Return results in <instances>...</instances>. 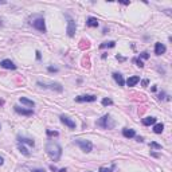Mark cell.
<instances>
[{
    "label": "cell",
    "instance_id": "6da1fadb",
    "mask_svg": "<svg viewBox=\"0 0 172 172\" xmlns=\"http://www.w3.org/2000/svg\"><path fill=\"white\" fill-rule=\"evenodd\" d=\"M46 152H47V155L51 157V160L58 161L62 156V148L58 142L48 141L47 144H46Z\"/></svg>",
    "mask_w": 172,
    "mask_h": 172
},
{
    "label": "cell",
    "instance_id": "7a4b0ae2",
    "mask_svg": "<svg viewBox=\"0 0 172 172\" xmlns=\"http://www.w3.org/2000/svg\"><path fill=\"white\" fill-rule=\"evenodd\" d=\"M97 125L104 129H113L116 126V121L110 117V114H105L97 121Z\"/></svg>",
    "mask_w": 172,
    "mask_h": 172
},
{
    "label": "cell",
    "instance_id": "3957f363",
    "mask_svg": "<svg viewBox=\"0 0 172 172\" xmlns=\"http://www.w3.org/2000/svg\"><path fill=\"white\" fill-rule=\"evenodd\" d=\"M74 142H75V144H77L78 147H79L85 153L91 152V149H93V144H91V141H89V140H85V139H75Z\"/></svg>",
    "mask_w": 172,
    "mask_h": 172
},
{
    "label": "cell",
    "instance_id": "277c9868",
    "mask_svg": "<svg viewBox=\"0 0 172 172\" xmlns=\"http://www.w3.org/2000/svg\"><path fill=\"white\" fill-rule=\"evenodd\" d=\"M38 86H40V87H44V89H51V90H56L61 93L62 90H63V87L61 86V83L58 82H50V83H46V82H40V81H38Z\"/></svg>",
    "mask_w": 172,
    "mask_h": 172
},
{
    "label": "cell",
    "instance_id": "5b68a950",
    "mask_svg": "<svg viewBox=\"0 0 172 172\" xmlns=\"http://www.w3.org/2000/svg\"><path fill=\"white\" fill-rule=\"evenodd\" d=\"M31 23H32V27H34V28H36L38 31H40V32H44L46 31V24H44V19H43V18L35 19V20L31 22Z\"/></svg>",
    "mask_w": 172,
    "mask_h": 172
},
{
    "label": "cell",
    "instance_id": "8992f818",
    "mask_svg": "<svg viewBox=\"0 0 172 172\" xmlns=\"http://www.w3.org/2000/svg\"><path fill=\"white\" fill-rule=\"evenodd\" d=\"M59 118H61V122H62V124H64V125H66L67 128H70V129H75V121H73L70 117H67V116L62 114Z\"/></svg>",
    "mask_w": 172,
    "mask_h": 172
},
{
    "label": "cell",
    "instance_id": "52a82bcc",
    "mask_svg": "<svg viewBox=\"0 0 172 172\" xmlns=\"http://www.w3.org/2000/svg\"><path fill=\"white\" fill-rule=\"evenodd\" d=\"M13 109H15L16 113H19V114H22V116H27V117H30V116L34 114L32 109H24V108H20L19 105H15V106H13Z\"/></svg>",
    "mask_w": 172,
    "mask_h": 172
},
{
    "label": "cell",
    "instance_id": "ba28073f",
    "mask_svg": "<svg viewBox=\"0 0 172 172\" xmlns=\"http://www.w3.org/2000/svg\"><path fill=\"white\" fill-rule=\"evenodd\" d=\"M75 30H77L75 22L73 20V19H69V22H67V35H69V36H74Z\"/></svg>",
    "mask_w": 172,
    "mask_h": 172
},
{
    "label": "cell",
    "instance_id": "9c48e42d",
    "mask_svg": "<svg viewBox=\"0 0 172 172\" xmlns=\"http://www.w3.org/2000/svg\"><path fill=\"white\" fill-rule=\"evenodd\" d=\"M0 66H1L3 69H8V70H15L16 69V64L13 63L11 59H3V61L0 62Z\"/></svg>",
    "mask_w": 172,
    "mask_h": 172
},
{
    "label": "cell",
    "instance_id": "30bf717a",
    "mask_svg": "<svg viewBox=\"0 0 172 172\" xmlns=\"http://www.w3.org/2000/svg\"><path fill=\"white\" fill-rule=\"evenodd\" d=\"M97 99L96 96H78L75 97V102H94Z\"/></svg>",
    "mask_w": 172,
    "mask_h": 172
},
{
    "label": "cell",
    "instance_id": "8fae6325",
    "mask_svg": "<svg viewBox=\"0 0 172 172\" xmlns=\"http://www.w3.org/2000/svg\"><path fill=\"white\" fill-rule=\"evenodd\" d=\"M167 50V47L163 44V43H156L155 44V54L156 55H161V54H164Z\"/></svg>",
    "mask_w": 172,
    "mask_h": 172
},
{
    "label": "cell",
    "instance_id": "7c38bea8",
    "mask_svg": "<svg viewBox=\"0 0 172 172\" xmlns=\"http://www.w3.org/2000/svg\"><path fill=\"white\" fill-rule=\"evenodd\" d=\"M113 78H114V81L118 83V86L125 85V79H124V77L120 74V73H113Z\"/></svg>",
    "mask_w": 172,
    "mask_h": 172
},
{
    "label": "cell",
    "instance_id": "4fadbf2b",
    "mask_svg": "<svg viewBox=\"0 0 172 172\" xmlns=\"http://www.w3.org/2000/svg\"><path fill=\"white\" fill-rule=\"evenodd\" d=\"M122 136L126 137V139H132V137H136V132H134V129H122Z\"/></svg>",
    "mask_w": 172,
    "mask_h": 172
},
{
    "label": "cell",
    "instance_id": "5bb4252c",
    "mask_svg": "<svg viewBox=\"0 0 172 172\" xmlns=\"http://www.w3.org/2000/svg\"><path fill=\"white\" fill-rule=\"evenodd\" d=\"M139 82H140V77L134 75V77H129L128 78V81H126V85H128L129 87H132V86H136Z\"/></svg>",
    "mask_w": 172,
    "mask_h": 172
},
{
    "label": "cell",
    "instance_id": "9a60e30c",
    "mask_svg": "<svg viewBox=\"0 0 172 172\" xmlns=\"http://www.w3.org/2000/svg\"><path fill=\"white\" fill-rule=\"evenodd\" d=\"M18 141L20 142V144H28L30 147H34L35 145V141L31 139H27V137H18Z\"/></svg>",
    "mask_w": 172,
    "mask_h": 172
},
{
    "label": "cell",
    "instance_id": "2e32d148",
    "mask_svg": "<svg viewBox=\"0 0 172 172\" xmlns=\"http://www.w3.org/2000/svg\"><path fill=\"white\" fill-rule=\"evenodd\" d=\"M86 26L87 27H98V20H97V18H87V20H86Z\"/></svg>",
    "mask_w": 172,
    "mask_h": 172
},
{
    "label": "cell",
    "instance_id": "e0dca14e",
    "mask_svg": "<svg viewBox=\"0 0 172 172\" xmlns=\"http://www.w3.org/2000/svg\"><path fill=\"white\" fill-rule=\"evenodd\" d=\"M142 124L145 126H149V125H155L156 124V117H145L142 120Z\"/></svg>",
    "mask_w": 172,
    "mask_h": 172
},
{
    "label": "cell",
    "instance_id": "ac0fdd59",
    "mask_svg": "<svg viewBox=\"0 0 172 172\" xmlns=\"http://www.w3.org/2000/svg\"><path fill=\"white\" fill-rule=\"evenodd\" d=\"M20 104H23V105H27V106H30V108H32V106H35V102L34 101H31V99H28V98H26V97H20Z\"/></svg>",
    "mask_w": 172,
    "mask_h": 172
},
{
    "label": "cell",
    "instance_id": "d6986e66",
    "mask_svg": "<svg viewBox=\"0 0 172 172\" xmlns=\"http://www.w3.org/2000/svg\"><path fill=\"white\" fill-rule=\"evenodd\" d=\"M116 46V42L110 40V42H105L102 44H99V48H110V47H114Z\"/></svg>",
    "mask_w": 172,
    "mask_h": 172
},
{
    "label": "cell",
    "instance_id": "ffe728a7",
    "mask_svg": "<svg viewBox=\"0 0 172 172\" xmlns=\"http://www.w3.org/2000/svg\"><path fill=\"white\" fill-rule=\"evenodd\" d=\"M164 130V125L163 124H155V126H153V132L155 133H161V132Z\"/></svg>",
    "mask_w": 172,
    "mask_h": 172
},
{
    "label": "cell",
    "instance_id": "44dd1931",
    "mask_svg": "<svg viewBox=\"0 0 172 172\" xmlns=\"http://www.w3.org/2000/svg\"><path fill=\"white\" fill-rule=\"evenodd\" d=\"M19 150H20L24 156H27V157H30V156H31V153L28 152V149H27L26 147H23V145H19Z\"/></svg>",
    "mask_w": 172,
    "mask_h": 172
},
{
    "label": "cell",
    "instance_id": "7402d4cb",
    "mask_svg": "<svg viewBox=\"0 0 172 172\" xmlns=\"http://www.w3.org/2000/svg\"><path fill=\"white\" fill-rule=\"evenodd\" d=\"M102 105L104 106H109V105H113V101L110 98H104L102 99Z\"/></svg>",
    "mask_w": 172,
    "mask_h": 172
},
{
    "label": "cell",
    "instance_id": "603a6c76",
    "mask_svg": "<svg viewBox=\"0 0 172 172\" xmlns=\"http://www.w3.org/2000/svg\"><path fill=\"white\" fill-rule=\"evenodd\" d=\"M149 147L152 148V149H161V148H163L160 144H157V142H150Z\"/></svg>",
    "mask_w": 172,
    "mask_h": 172
},
{
    "label": "cell",
    "instance_id": "cb8c5ba5",
    "mask_svg": "<svg viewBox=\"0 0 172 172\" xmlns=\"http://www.w3.org/2000/svg\"><path fill=\"white\" fill-rule=\"evenodd\" d=\"M133 62H136V63H137V66H139L140 69H141V67H144V63H142V61H141V59H137V58H134V59H133Z\"/></svg>",
    "mask_w": 172,
    "mask_h": 172
},
{
    "label": "cell",
    "instance_id": "d4e9b609",
    "mask_svg": "<svg viewBox=\"0 0 172 172\" xmlns=\"http://www.w3.org/2000/svg\"><path fill=\"white\" fill-rule=\"evenodd\" d=\"M99 172H113V168H106V167H101Z\"/></svg>",
    "mask_w": 172,
    "mask_h": 172
},
{
    "label": "cell",
    "instance_id": "484cf974",
    "mask_svg": "<svg viewBox=\"0 0 172 172\" xmlns=\"http://www.w3.org/2000/svg\"><path fill=\"white\" fill-rule=\"evenodd\" d=\"M140 56H141L142 59H148V58H149V54H148L147 51H142V53L140 54Z\"/></svg>",
    "mask_w": 172,
    "mask_h": 172
},
{
    "label": "cell",
    "instance_id": "4316f807",
    "mask_svg": "<svg viewBox=\"0 0 172 172\" xmlns=\"http://www.w3.org/2000/svg\"><path fill=\"white\" fill-rule=\"evenodd\" d=\"M47 134H48V136H58V132H56V130H47Z\"/></svg>",
    "mask_w": 172,
    "mask_h": 172
},
{
    "label": "cell",
    "instance_id": "83f0119b",
    "mask_svg": "<svg viewBox=\"0 0 172 172\" xmlns=\"http://www.w3.org/2000/svg\"><path fill=\"white\" fill-rule=\"evenodd\" d=\"M48 71H51V73H53V71H54V73H56V71H58V69H56V67H51V66H50V67H48Z\"/></svg>",
    "mask_w": 172,
    "mask_h": 172
},
{
    "label": "cell",
    "instance_id": "f1b7e54d",
    "mask_svg": "<svg viewBox=\"0 0 172 172\" xmlns=\"http://www.w3.org/2000/svg\"><path fill=\"white\" fill-rule=\"evenodd\" d=\"M142 86H147L148 85V83H149V81H148V79H142Z\"/></svg>",
    "mask_w": 172,
    "mask_h": 172
},
{
    "label": "cell",
    "instance_id": "f546056e",
    "mask_svg": "<svg viewBox=\"0 0 172 172\" xmlns=\"http://www.w3.org/2000/svg\"><path fill=\"white\" fill-rule=\"evenodd\" d=\"M164 97H165V93H160V94H159V98H160V99H163Z\"/></svg>",
    "mask_w": 172,
    "mask_h": 172
},
{
    "label": "cell",
    "instance_id": "4dcf8cb0",
    "mask_svg": "<svg viewBox=\"0 0 172 172\" xmlns=\"http://www.w3.org/2000/svg\"><path fill=\"white\" fill-rule=\"evenodd\" d=\"M136 140H137V141H139V142H142V141H144V139H142V137H136Z\"/></svg>",
    "mask_w": 172,
    "mask_h": 172
},
{
    "label": "cell",
    "instance_id": "1f68e13d",
    "mask_svg": "<svg viewBox=\"0 0 172 172\" xmlns=\"http://www.w3.org/2000/svg\"><path fill=\"white\" fill-rule=\"evenodd\" d=\"M116 58H117V59H120V61H125V58H122V56H120V55H117V56H116Z\"/></svg>",
    "mask_w": 172,
    "mask_h": 172
},
{
    "label": "cell",
    "instance_id": "d6a6232c",
    "mask_svg": "<svg viewBox=\"0 0 172 172\" xmlns=\"http://www.w3.org/2000/svg\"><path fill=\"white\" fill-rule=\"evenodd\" d=\"M32 172H46L44 169H35V171H32Z\"/></svg>",
    "mask_w": 172,
    "mask_h": 172
},
{
    "label": "cell",
    "instance_id": "836d02e7",
    "mask_svg": "<svg viewBox=\"0 0 172 172\" xmlns=\"http://www.w3.org/2000/svg\"><path fill=\"white\" fill-rule=\"evenodd\" d=\"M36 58L40 59V53H39V51H36Z\"/></svg>",
    "mask_w": 172,
    "mask_h": 172
},
{
    "label": "cell",
    "instance_id": "e575fe53",
    "mask_svg": "<svg viewBox=\"0 0 172 172\" xmlns=\"http://www.w3.org/2000/svg\"><path fill=\"white\" fill-rule=\"evenodd\" d=\"M3 163H4V160H3V157L0 156V165H3Z\"/></svg>",
    "mask_w": 172,
    "mask_h": 172
},
{
    "label": "cell",
    "instance_id": "d590c367",
    "mask_svg": "<svg viewBox=\"0 0 172 172\" xmlns=\"http://www.w3.org/2000/svg\"><path fill=\"white\" fill-rule=\"evenodd\" d=\"M59 172H66V168H62V169H59Z\"/></svg>",
    "mask_w": 172,
    "mask_h": 172
},
{
    "label": "cell",
    "instance_id": "8d00e7d4",
    "mask_svg": "<svg viewBox=\"0 0 172 172\" xmlns=\"http://www.w3.org/2000/svg\"><path fill=\"white\" fill-rule=\"evenodd\" d=\"M4 104V101H3V99H0V105H3Z\"/></svg>",
    "mask_w": 172,
    "mask_h": 172
},
{
    "label": "cell",
    "instance_id": "74e56055",
    "mask_svg": "<svg viewBox=\"0 0 172 172\" xmlns=\"http://www.w3.org/2000/svg\"><path fill=\"white\" fill-rule=\"evenodd\" d=\"M0 4H5V1H0Z\"/></svg>",
    "mask_w": 172,
    "mask_h": 172
},
{
    "label": "cell",
    "instance_id": "f35d334b",
    "mask_svg": "<svg viewBox=\"0 0 172 172\" xmlns=\"http://www.w3.org/2000/svg\"><path fill=\"white\" fill-rule=\"evenodd\" d=\"M0 129H1V125H0Z\"/></svg>",
    "mask_w": 172,
    "mask_h": 172
}]
</instances>
